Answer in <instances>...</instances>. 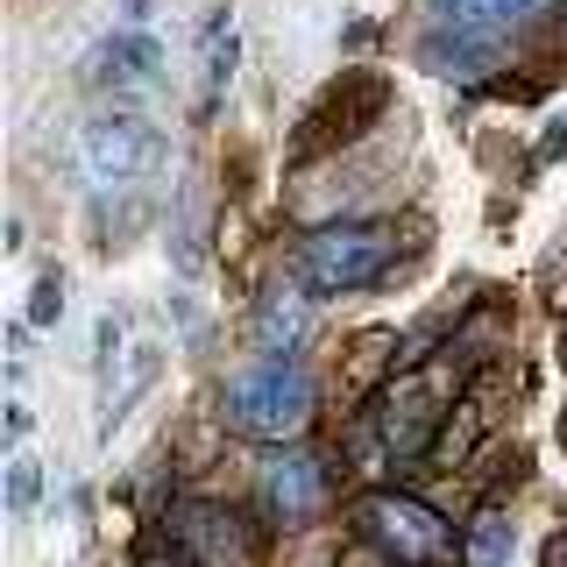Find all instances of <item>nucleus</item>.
<instances>
[{
  "mask_svg": "<svg viewBox=\"0 0 567 567\" xmlns=\"http://www.w3.org/2000/svg\"><path fill=\"white\" fill-rule=\"evenodd\" d=\"M312 412H319V390L291 354H262V362L235 369L220 390V419L248 440H270V447H291L312 425Z\"/></svg>",
  "mask_w": 567,
  "mask_h": 567,
  "instance_id": "obj_1",
  "label": "nucleus"
},
{
  "mask_svg": "<svg viewBox=\"0 0 567 567\" xmlns=\"http://www.w3.org/2000/svg\"><path fill=\"white\" fill-rule=\"evenodd\" d=\"M390 262H398V235H390L383 220H333V227H312L306 241H298L291 270L298 284L319 298V291H369Z\"/></svg>",
  "mask_w": 567,
  "mask_h": 567,
  "instance_id": "obj_2",
  "label": "nucleus"
},
{
  "mask_svg": "<svg viewBox=\"0 0 567 567\" xmlns=\"http://www.w3.org/2000/svg\"><path fill=\"white\" fill-rule=\"evenodd\" d=\"M354 532L398 567H433V560L454 554L447 518H440L433 504H419V496H404V489H369L362 504H354Z\"/></svg>",
  "mask_w": 567,
  "mask_h": 567,
  "instance_id": "obj_3",
  "label": "nucleus"
},
{
  "mask_svg": "<svg viewBox=\"0 0 567 567\" xmlns=\"http://www.w3.org/2000/svg\"><path fill=\"white\" fill-rule=\"evenodd\" d=\"M171 546L192 567H256L262 560V532L248 511L213 504V496H192V504H171Z\"/></svg>",
  "mask_w": 567,
  "mask_h": 567,
  "instance_id": "obj_4",
  "label": "nucleus"
},
{
  "mask_svg": "<svg viewBox=\"0 0 567 567\" xmlns=\"http://www.w3.org/2000/svg\"><path fill=\"white\" fill-rule=\"evenodd\" d=\"M156 164V128L135 114H93L79 128V171L93 192H121Z\"/></svg>",
  "mask_w": 567,
  "mask_h": 567,
  "instance_id": "obj_5",
  "label": "nucleus"
},
{
  "mask_svg": "<svg viewBox=\"0 0 567 567\" xmlns=\"http://www.w3.org/2000/svg\"><path fill=\"white\" fill-rule=\"evenodd\" d=\"M256 496H262V511H270L277 525H306L327 511V496H333V468H327V454H312V447H284V454H262V468H256Z\"/></svg>",
  "mask_w": 567,
  "mask_h": 567,
  "instance_id": "obj_6",
  "label": "nucleus"
},
{
  "mask_svg": "<svg viewBox=\"0 0 567 567\" xmlns=\"http://www.w3.org/2000/svg\"><path fill=\"white\" fill-rule=\"evenodd\" d=\"M433 419H440V398H433V377H404L390 383V404H383V447L390 454H425L433 440Z\"/></svg>",
  "mask_w": 567,
  "mask_h": 567,
  "instance_id": "obj_7",
  "label": "nucleus"
},
{
  "mask_svg": "<svg viewBox=\"0 0 567 567\" xmlns=\"http://www.w3.org/2000/svg\"><path fill=\"white\" fill-rule=\"evenodd\" d=\"M383 100H390V93H383V79H348L341 93L319 100V121H306V128H298V156L327 150L333 135H341V142H348V135H362L377 114H354V106H383Z\"/></svg>",
  "mask_w": 567,
  "mask_h": 567,
  "instance_id": "obj_8",
  "label": "nucleus"
},
{
  "mask_svg": "<svg viewBox=\"0 0 567 567\" xmlns=\"http://www.w3.org/2000/svg\"><path fill=\"white\" fill-rule=\"evenodd\" d=\"M312 319H319V306H312L306 284H270V291L256 298V348L262 354H291L312 333Z\"/></svg>",
  "mask_w": 567,
  "mask_h": 567,
  "instance_id": "obj_9",
  "label": "nucleus"
},
{
  "mask_svg": "<svg viewBox=\"0 0 567 567\" xmlns=\"http://www.w3.org/2000/svg\"><path fill=\"white\" fill-rule=\"evenodd\" d=\"M511 546H518V525H511V504H489L468 518L461 532V567H511Z\"/></svg>",
  "mask_w": 567,
  "mask_h": 567,
  "instance_id": "obj_10",
  "label": "nucleus"
},
{
  "mask_svg": "<svg viewBox=\"0 0 567 567\" xmlns=\"http://www.w3.org/2000/svg\"><path fill=\"white\" fill-rule=\"evenodd\" d=\"M419 64L425 71H440V79H475L483 64H496V35H468V29H440V35H425L419 43Z\"/></svg>",
  "mask_w": 567,
  "mask_h": 567,
  "instance_id": "obj_11",
  "label": "nucleus"
},
{
  "mask_svg": "<svg viewBox=\"0 0 567 567\" xmlns=\"http://www.w3.org/2000/svg\"><path fill=\"white\" fill-rule=\"evenodd\" d=\"M433 8H440V22H454L468 35H504V29L532 22L546 0H433Z\"/></svg>",
  "mask_w": 567,
  "mask_h": 567,
  "instance_id": "obj_12",
  "label": "nucleus"
},
{
  "mask_svg": "<svg viewBox=\"0 0 567 567\" xmlns=\"http://www.w3.org/2000/svg\"><path fill=\"white\" fill-rule=\"evenodd\" d=\"M100 79L106 85H142V79H156V43L150 35H114V43L100 50Z\"/></svg>",
  "mask_w": 567,
  "mask_h": 567,
  "instance_id": "obj_13",
  "label": "nucleus"
},
{
  "mask_svg": "<svg viewBox=\"0 0 567 567\" xmlns=\"http://www.w3.org/2000/svg\"><path fill=\"white\" fill-rule=\"evenodd\" d=\"M64 319V277L50 270V277H35V291H29V327H58Z\"/></svg>",
  "mask_w": 567,
  "mask_h": 567,
  "instance_id": "obj_14",
  "label": "nucleus"
},
{
  "mask_svg": "<svg viewBox=\"0 0 567 567\" xmlns=\"http://www.w3.org/2000/svg\"><path fill=\"white\" fill-rule=\"evenodd\" d=\"M35 496H43V468L22 454V461L8 468V511H35Z\"/></svg>",
  "mask_w": 567,
  "mask_h": 567,
  "instance_id": "obj_15",
  "label": "nucleus"
},
{
  "mask_svg": "<svg viewBox=\"0 0 567 567\" xmlns=\"http://www.w3.org/2000/svg\"><path fill=\"white\" fill-rule=\"evenodd\" d=\"M206 71H213V85H220L227 71H235V35H227V43H213V64H206Z\"/></svg>",
  "mask_w": 567,
  "mask_h": 567,
  "instance_id": "obj_16",
  "label": "nucleus"
},
{
  "mask_svg": "<svg viewBox=\"0 0 567 567\" xmlns=\"http://www.w3.org/2000/svg\"><path fill=\"white\" fill-rule=\"evenodd\" d=\"M546 156H567V121H554V128H546Z\"/></svg>",
  "mask_w": 567,
  "mask_h": 567,
  "instance_id": "obj_17",
  "label": "nucleus"
},
{
  "mask_svg": "<svg viewBox=\"0 0 567 567\" xmlns=\"http://www.w3.org/2000/svg\"><path fill=\"white\" fill-rule=\"evenodd\" d=\"M546 567H567V532H554V539H546Z\"/></svg>",
  "mask_w": 567,
  "mask_h": 567,
  "instance_id": "obj_18",
  "label": "nucleus"
},
{
  "mask_svg": "<svg viewBox=\"0 0 567 567\" xmlns=\"http://www.w3.org/2000/svg\"><path fill=\"white\" fill-rule=\"evenodd\" d=\"M142 567H192V560H185V554H177V560H142Z\"/></svg>",
  "mask_w": 567,
  "mask_h": 567,
  "instance_id": "obj_19",
  "label": "nucleus"
},
{
  "mask_svg": "<svg viewBox=\"0 0 567 567\" xmlns=\"http://www.w3.org/2000/svg\"><path fill=\"white\" fill-rule=\"evenodd\" d=\"M560 50H567V22H560Z\"/></svg>",
  "mask_w": 567,
  "mask_h": 567,
  "instance_id": "obj_20",
  "label": "nucleus"
}]
</instances>
